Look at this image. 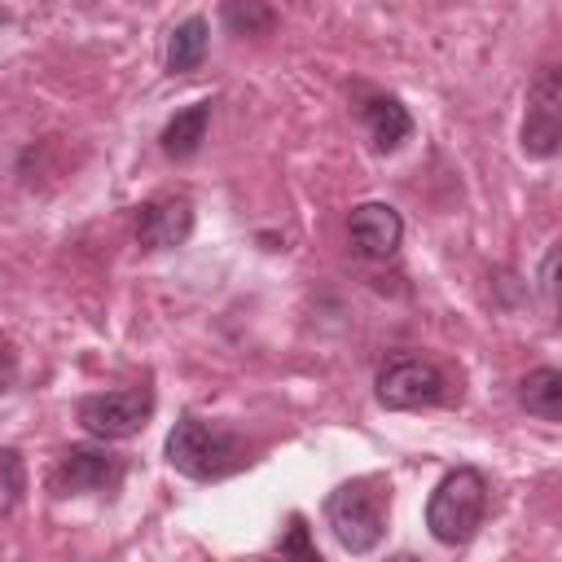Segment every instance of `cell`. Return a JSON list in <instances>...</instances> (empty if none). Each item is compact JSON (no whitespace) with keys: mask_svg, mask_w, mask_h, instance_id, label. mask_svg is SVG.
<instances>
[{"mask_svg":"<svg viewBox=\"0 0 562 562\" xmlns=\"http://www.w3.org/2000/svg\"><path fill=\"white\" fill-rule=\"evenodd\" d=\"M220 18H224V26H228L233 35H263V31H272V22H277V13H272L268 4H259V0H228V4L220 9Z\"/></svg>","mask_w":562,"mask_h":562,"instance_id":"14","label":"cell"},{"mask_svg":"<svg viewBox=\"0 0 562 562\" xmlns=\"http://www.w3.org/2000/svg\"><path fill=\"white\" fill-rule=\"evenodd\" d=\"M553 263H558V246L544 255V263H540V290L544 294H553Z\"/></svg>","mask_w":562,"mask_h":562,"instance_id":"18","label":"cell"},{"mask_svg":"<svg viewBox=\"0 0 562 562\" xmlns=\"http://www.w3.org/2000/svg\"><path fill=\"white\" fill-rule=\"evenodd\" d=\"M206 127H211V101H193V105L176 110V114L162 123L158 145H162V154H167V158L184 162V158H193V154L202 149Z\"/></svg>","mask_w":562,"mask_h":562,"instance_id":"11","label":"cell"},{"mask_svg":"<svg viewBox=\"0 0 562 562\" xmlns=\"http://www.w3.org/2000/svg\"><path fill=\"white\" fill-rule=\"evenodd\" d=\"M13 382H18V360L9 347H0V391H9Z\"/></svg>","mask_w":562,"mask_h":562,"instance_id":"17","label":"cell"},{"mask_svg":"<svg viewBox=\"0 0 562 562\" xmlns=\"http://www.w3.org/2000/svg\"><path fill=\"white\" fill-rule=\"evenodd\" d=\"M154 417V391L149 386H119V391H92L79 400V426L92 439H132Z\"/></svg>","mask_w":562,"mask_h":562,"instance_id":"5","label":"cell"},{"mask_svg":"<svg viewBox=\"0 0 562 562\" xmlns=\"http://www.w3.org/2000/svg\"><path fill=\"white\" fill-rule=\"evenodd\" d=\"M518 404L540 417V422H558L562 417V373L553 364H540L531 369L522 382H518Z\"/></svg>","mask_w":562,"mask_h":562,"instance_id":"12","label":"cell"},{"mask_svg":"<svg viewBox=\"0 0 562 562\" xmlns=\"http://www.w3.org/2000/svg\"><path fill=\"white\" fill-rule=\"evenodd\" d=\"M4 22H9V13H4V9H0V26H4Z\"/></svg>","mask_w":562,"mask_h":562,"instance_id":"20","label":"cell"},{"mask_svg":"<svg viewBox=\"0 0 562 562\" xmlns=\"http://www.w3.org/2000/svg\"><path fill=\"white\" fill-rule=\"evenodd\" d=\"M386 514H391V487L378 474L347 479L325 496V522L347 553L378 549V540L386 536Z\"/></svg>","mask_w":562,"mask_h":562,"instance_id":"2","label":"cell"},{"mask_svg":"<svg viewBox=\"0 0 562 562\" xmlns=\"http://www.w3.org/2000/svg\"><path fill=\"white\" fill-rule=\"evenodd\" d=\"M373 395L382 408H435L448 400V378L435 360H422V356H391L382 369H378V382H373Z\"/></svg>","mask_w":562,"mask_h":562,"instance_id":"4","label":"cell"},{"mask_svg":"<svg viewBox=\"0 0 562 562\" xmlns=\"http://www.w3.org/2000/svg\"><path fill=\"white\" fill-rule=\"evenodd\" d=\"M558 145H562V75H558V66H544L527 88L522 154L527 158H553Z\"/></svg>","mask_w":562,"mask_h":562,"instance_id":"7","label":"cell"},{"mask_svg":"<svg viewBox=\"0 0 562 562\" xmlns=\"http://www.w3.org/2000/svg\"><path fill=\"white\" fill-rule=\"evenodd\" d=\"M483 514H487V479L474 470V465H457L448 470L430 501H426V527L439 544L457 549L465 544L479 527H483Z\"/></svg>","mask_w":562,"mask_h":562,"instance_id":"3","label":"cell"},{"mask_svg":"<svg viewBox=\"0 0 562 562\" xmlns=\"http://www.w3.org/2000/svg\"><path fill=\"white\" fill-rule=\"evenodd\" d=\"M386 562H422V558H413V553H391Z\"/></svg>","mask_w":562,"mask_h":562,"instance_id":"19","label":"cell"},{"mask_svg":"<svg viewBox=\"0 0 562 562\" xmlns=\"http://www.w3.org/2000/svg\"><path fill=\"white\" fill-rule=\"evenodd\" d=\"M263 562H325V558L312 549V540H307L303 522H294V527H290V540H285L272 558H263Z\"/></svg>","mask_w":562,"mask_h":562,"instance_id":"16","label":"cell"},{"mask_svg":"<svg viewBox=\"0 0 562 562\" xmlns=\"http://www.w3.org/2000/svg\"><path fill=\"white\" fill-rule=\"evenodd\" d=\"M347 237H351V246H356L360 259H391L400 250L404 220L386 202H360L347 215Z\"/></svg>","mask_w":562,"mask_h":562,"instance_id":"9","label":"cell"},{"mask_svg":"<svg viewBox=\"0 0 562 562\" xmlns=\"http://www.w3.org/2000/svg\"><path fill=\"white\" fill-rule=\"evenodd\" d=\"M26 496V461L18 448H0V518H9Z\"/></svg>","mask_w":562,"mask_h":562,"instance_id":"15","label":"cell"},{"mask_svg":"<svg viewBox=\"0 0 562 562\" xmlns=\"http://www.w3.org/2000/svg\"><path fill=\"white\" fill-rule=\"evenodd\" d=\"M127 479V461L114 457L110 448H92V443H79V448H66L48 474V487L57 496H110L119 492Z\"/></svg>","mask_w":562,"mask_h":562,"instance_id":"6","label":"cell"},{"mask_svg":"<svg viewBox=\"0 0 562 562\" xmlns=\"http://www.w3.org/2000/svg\"><path fill=\"white\" fill-rule=\"evenodd\" d=\"M360 119L378 154H395L413 136V114L400 105V97H369L360 105Z\"/></svg>","mask_w":562,"mask_h":562,"instance_id":"10","label":"cell"},{"mask_svg":"<svg viewBox=\"0 0 562 562\" xmlns=\"http://www.w3.org/2000/svg\"><path fill=\"white\" fill-rule=\"evenodd\" d=\"M193 233V198L189 193H158L136 206V241L145 250H176Z\"/></svg>","mask_w":562,"mask_h":562,"instance_id":"8","label":"cell"},{"mask_svg":"<svg viewBox=\"0 0 562 562\" xmlns=\"http://www.w3.org/2000/svg\"><path fill=\"white\" fill-rule=\"evenodd\" d=\"M162 452H167L171 470H180L184 479H198V483H215V479H228L241 465H250V448L237 435L202 422L198 413L176 417V426L167 430Z\"/></svg>","mask_w":562,"mask_h":562,"instance_id":"1","label":"cell"},{"mask_svg":"<svg viewBox=\"0 0 562 562\" xmlns=\"http://www.w3.org/2000/svg\"><path fill=\"white\" fill-rule=\"evenodd\" d=\"M206 44H211V26H206V18H184L171 35H167V70L171 75H189V70H198L202 66V57H206Z\"/></svg>","mask_w":562,"mask_h":562,"instance_id":"13","label":"cell"}]
</instances>
